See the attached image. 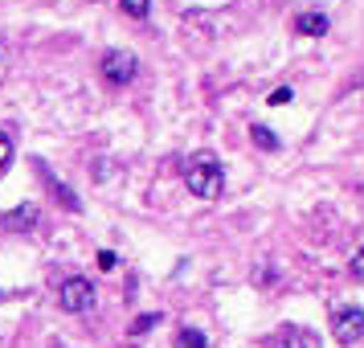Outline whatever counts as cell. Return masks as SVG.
<instances>
[{
	"instance_id": "6da1fadb",
	"label": "cell",
	"mask_w": 364,
	"mask_h": 348,
	"mask_svg": "<svg viewBox=\"0 0 364 348\" xmlns=\"http://www.w3.org/2000/svg\"><path fill=\"white\" fill-rule=\"evenodd\" d=\"M184 184L197 193V197L213 201L221 197V189H225V168L217 160L213 152H193L188 160H184Z\"/></svg>"
},
{
	"instance_id": "7a4b0ae2",
	"label": "cell",
	"mask_w": 364,
	"mask_h": 348,
	"mask_svg": "<svg viewBox=\"0 0 364 348\" xmlns=\"http://www.w3.org/2000/svg\"><path fill=\"white\" fill-rule=\"evenodd\" d=\"M135 74H139V62H135L127 50H107L102 53V78H107L111 86L135 83Z\"/></svg>"
},
{
	"instance_id": "3957f363",
	"label": "cell",
	"mask_w": 364,
	"mask_h": 348,
	"mask_svg": "<svg viewBox=\"0 0 364 348\" xmlns=\"http://www.w3.org/2000/svg\"><path fill=\"white\" fill-rule=\"evenodd\" d=\"M331 332H336L340 344H356V340L364 336V312L356 307V303L340 307V312L331 315Z\"/></svg>"
},
{
	"instance_id": "277c9868",
	"label": "cell",
	"mask_w": 364,
	"mask_h": 348,
	"mask_svg": "<svg viewBox=\"0 0 364 348\" xmlns=\"http://www.w3.org/2000/svg\"><path fill=\"white\" fill-rule=\"evenodd\" d=\"M95 299H99L95 295V283L82 279V275H74V279L62 283V307H66V312H90Z\"/></svg>"
},
{
	"instance_id": "5b68a950",
	"label": "cell",
	"mask_w": 364,
	"mask_h": 348,
	"mask_svg": "<svg viewBox=\"0 0 364 348\" xmlns=\"http://www.w3.org/2000/svg\"><path fill=\"white\" fill-rule=\"evenodd\" d=\"M37 221H41V213H37V205H17V209H9V213H0V226L4 230H13V233H25V230H33Z\"/></svg>"
},
{
	"instance_id": "8992f818",
	"label": "cell",
	"mask_w": 364,
	"mask_h": 348,
	"mask_svg": "<svg viewBox=\"0 0 364 348\" xmlns=\"http://www.w3.org/2000/svg\"><path fill=\"white\" fill-rule=\"evenodd\" d=\"M270 348H315V336L295 328V324H282V328L270 336Z\"/></svg>"
},
{
	"instance_id": "52a82bcc",
	"label": "cell",
	"mask_w": 364,
	"mask_h": 348,
	"mask_svg": "<svg viewBox=\"0 0 364 348\" xmlns=\"http://www.w3.org/2000/svg\"><path fill=\"white\" fill-rule=\"evenodd\" d=\"M37 172L46 176V184H50V189H53V197L62 201L66 209H74V213L82 209V201H78V197H74V193H70V189H66V184H62V181H58V176H53V168H50V164H41V160H37Z\"/></svg>"
},
{
	"instance_id": "ba28073f",
	"label": "cell",
	"mask_w": 364,
	"mask_h": 348,
	"mask_svg": "<svg viewBox=\"0 0 364 348\" xmlns=\"http://www.w3.org/2000/svg\"><path fill=\"white\" fill-rule=\"evenodd\" d=\"M295 29H299L303 37H323V33L331 29V21H328V13H299Z\"/></svg>"
},
{
	"instance_id": "9c48e42d",
	"label": "cell",
	"mask_w": 364,
	"mask_h": 348,
	"mask_svg": "<svg viewBox=\"0 0 364 348\" xmlns=\"http://www.w3.org/2000/svg\"><path fill=\"white\" fill-rule=\"evenodd\" d=\"M250 139H254V148H262V152H279V135L270 127H262V123H250Z\"/></svg>"
},
{
	"instance_id": "30bf717a",
	"label": "cell",
	"mask_w": 364,
	"mask_h": 348,
	"mask_svg": "<svg viewBox=\"0 0 364 348\" xmlns=\"http://www.w3.org/2000/svg\"><path fill=\"white\" fill-rule=\"evenodd\" d=\"M176 348H209V340H205V332H200V328H181Z\"/></svg>"
},
{
	"instance_id": "8fae6325",
	"label": "cell",
	"mask_w": 364,
	"mask_h": 348,
	"mask_svg": "<svg viewBox=\"0 0 364 348\" xmlns=\"http://www.w3.org/2000/svg\"><path fill=\"white\" fill-rule=\"evenodd\" d=\"M119 4H123V13L135 17V21H144L151 13V0H119Z\"/></svg>"
},
{
	"instance_id": "7c38bea8",
	"label": "cell",
	"mask_w": 364,
	"mask_h": 348,
	"mask_svg": "<svg viewBox=\"0 0 364 348\" xmlns=\"http://www.w3.org/2000/svg\"><path fill=\"white\" fill-rule=\"evenodd\" d=\"M9 160H13V139H9L4 127H0V168H9Z\"/></svg>"
},
{
	"instance_id": "4fadbf2b",
	"label": "cell",
	"mask_w": 364,
	"mask_h": 348,
	"mask_svg": "<svg viewBox=\"0 0 364 348\" xmlns=\"http://www.w3.org/2000/svg\"><path fill=\"white\" fill-rule=\"evenodd\" d=\"M156 320H160V315H156V312H148V315H139V320H135V324H132V336H139V332H148V328H156Z\"/></svg>"
},
{
	"instance_id": "5bb4252c",
	"label": "cell",
	"mask_w": 364,
	"mask_h": 348,
	"mask_svg": "<svg viewBox=\"0 0 364 348\" xmlns=\"http://www.w3.org/2000/svg\"><path fill=\"white\" fill-rule=\"evenodd\" d=\"M348 270H352V279H360L364 283V246L352 254V263H348Z\"/></svg>"
},
{
	"instance_id": "9a60e30c",
	"label": "cell",
	"mask_w": 364,
	"mask_h": 348,
	"mask_svg": "<svg viewBox=\"0 0 364 348\" xmlns=\"http://www.w3.org/2000/svg\"><path fill=\"white\" fill-rule=\"evenodd\" d=\"M99 266H102V270H115L119 254H115V250H99Z\"/></svg>"
},
{
	"instance_id": "2e32d148",
	"label": "cell",
	"mask_w": 364,
	"mask_h": 348,
	"mask_svg": "<svg viewBox=\"0 0 364 348\" xmlns=\"http://www.w3.org/2000/svg\"><path fill=\"white\" fill-rule=\"evenodd\" d=\"M291 99H295V90H291V86H279V90L270 95V102H274V107H282V102H291Z\"/></svg>"
},
{
	"instance_id": "e0dca14e",
	"label": "cell",
	"mask_w": 364,
	"mask_h": 348,
	"mask_svg": "<svg viewBox=\"0 0 364 348\" xmlns=\"http://www.w3.org/2000/svg\"><path fill=\"white\" fill-rule=\"evenodd\" d=\"M4 295H9V291H0V299H4Z\"/></svg>"
}]
</instances>
